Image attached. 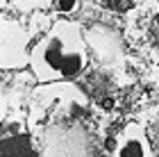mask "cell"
Masks as SVG:
<instances>
[{
  "label": "cell",
  "mask_w": 159,
  "mask_h": 157,
  "mask_svg": "<svg viewBox=\"0 0 159 157\" xmlns=\"http://www.w3.org/2000/svg\"><path fill=\"white\" fill-rule=\"evenodd\" d=\"M89 64V48L80 23L70 16L57 18L48 32L32 46L30 71L39 84L43 82H61L82 75Z\"/></svg>",
  "instance_id": "6da1fadb"
},
{
  "label": "cell",
  "mask_w": 159,
  "mask_h": 157,
  "mask_svg": "<svg viewBox=\"0 0 159 157\" xmlns=\"http://www.w3.org/2000/svg\"><path fill=\"white\" fill-rule=\"evenodd\" d=\"M30 32L9 16L0 18V68L23 71L30 68Z\"/></svg>",
  "instance_id": "3957f363"
},
{
  "label": "cell",
  "mask_w": 159,
  "mask_h": 157,
  "mask_svg": "<svg viewBox=\"0 0 159 157\" xmlns=\"http://www.w3.org/2000/svg\"><path fill=\"white\" fill-rule=\"evenodd\" d=\"M0 5H2V7H7V5H9V0H0Z\"/></svg>",
  "instance_id": "52a82bcc"
},
{
  "label": "cell",
  "mask_w": 159,
  "mask_h": 157,
  "mask_svg": "<svg viewBox=\"0 0 159 157\" xmlns=\"http://www.w3.org/2000/svg\"><path fill=\"white\" fill-rule=\"evenodd\" d=\"M46 5H50L59 16H73L80 7V0H46Z\"/></svg>",
  "instance_id": "5b68a950"
},
{
  "label": "cell",
  "mask_w": 159,
  "mask_h": 157,
  "mask_svg": "<svg viewBox=\"0 0 159 157\" xmlns=\"http://www.w3.org/2000/svg\"><path fill=\"white\" fill-rule=\"evenodd\" d=\"M23 5V9H32V7H39V5H46V0H20Z\"/></svg>",
  "instance_id": "8992f818"
},
{
  "label": "cell",
  "mask_w": 159,
  "mask_h": 157,
  "mask_svg": "<svg viewBox=\"0 0 159 157\" xmlns=\"http://www.w3.org/2000/svg\"><path fill=\"white\" fill-rule=\"evenodd\" d=\"M89 109V100L70 80L43 82L30 98V130H41L57 121H68Z\"/></svg>",
  "instance_id": "7a4b0ae2"
},
{
  "label": "cell",
  "mask_w": 159,
  "mask_h": 157,
  "mask_svg": "<svg viewBox=\"0 0 159 157\" xmlns=\"http://www.w3.org/2000/svg\"><path fill=\"white\" fill-rule=\"evenodd\" d=\"M114 157H152V144H150L146 127L141 123H127L118 132L114 144Z\"/></svg>",
  "instance_id": "277c9868"
}]
</instances>
